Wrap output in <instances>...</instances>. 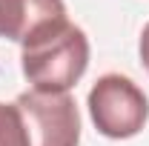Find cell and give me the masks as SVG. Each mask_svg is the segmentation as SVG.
Here are the masks:
<instances>
[{
	"label": "cell",
	"mask_w": 149,
	"mask_h": 146,
	"mask_svg": "<svg viewBox=\"0 0 149 146\" xmlns=\"http://www.w3.org/2000/svg\"><path fill=\"white\" fill-rule=\"evenodd\" d=\"M89 66V37L69 17L55 20L20 43V69L35 92L63 95Z\"/></svg>",
	"instance_id": "obj_1"
},
{
	"label": "cell",
	"mask_w": 149,
	"mask_h": 146,
	"mask_svg": "<svg viewBox=\"0 0 149 146\" xmlns=\"http://www.w3.org/2000/svg\"><path fill=\"white\" fill-rule=\"evenodd\" d=\"M86 106L95 129L112 140L135 138L149 120V97L126 74L97 77L95 86L89 89Z\"/></svg>",
	"instance_id": "obj_2"
},
{
	"label": "cell",
	"mask_w": 149,
	"mask_h": 146,
	"mask_svg": "<svg viewBox=\"0 0 149 146\" xmlns=\"http://www.w3.org/2000/svg\"><path fill=\"white\" fill-rule=\"evenodd\" d=\"M23 112L32 146H77L80 143V115L69 92H23L15 100Z\"/></svg>",
	"instance_id": "obj_3"
},
{
	"label": "cell",
	"mask_w": 149,
	"mask_h": 146,
	"mask_svg": "<svg viewBox=\"0 0 149 146\" xmlns=\"http://www.w3.org/2000/svg\"><path fill=\"white\" fill-rule=\"evenodd\" d=\"M66 17L63 0H0V37L23 43L37 29Z\"/></svg>",
	"instance_id": "obj_4"
},
{
	"label": "cell",
	"mask_w": 149,
	"mask_h": 146,
	"mask_svg": "<svg viewBox=\"0 0 149 146\" xmlns=\"http://www.w3.org/2000/svg\"><path fill=\"white\" fill-rule=\"evenodd\" d=\"M0 146H32L17 103H0Z\"/></svg>",
	"instance_id": "obj_5"
},
{
	"label": "cell",
	"mask_w": 149,
	"mask_h": 146,
	"mask_svg": "<svg viewBox=\"0 0 149 146\" xmlns=\"http://www.w3.org/2000/svg\"><path fill=\"white\" fill-rule=\"evenodd\" d=\"M138 52H141V63H143V69L149 72V23L143 26V32H141V43H138Z\"/></svg>",
	"instance_id": "obj_6"
}]
</instances>
